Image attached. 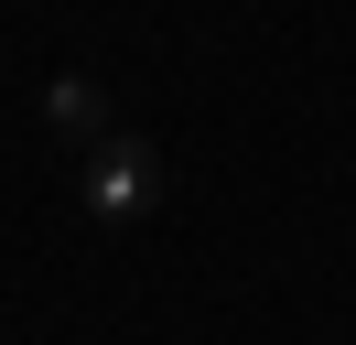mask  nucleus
Returning <instances> with one entry per match:
<instances>
[{"label":"nucleus","instance_id":"nucleus-2","mask_svg":"<svg viewBox=\"0 0 356 345\" xmlns=\"http://www.w3.org/2000/svg\"><path fill=\"white\" fill-rule=\"evenodd\" d=\"M44 119L76 129V141H108V86H97V76H54L44 86Z\"/></svg>","mask_w":356,"mask_h":345},{"label":"nucleus","instance_id":"nucleus-1","mask_svg":"<svg viewBox=\"0 0 356 345\" xmlns=\"http://www.w3.org/2000/svg\"><path fill=\"white\" fill-rule=\"evenodd\" d=\"M87 216L97 227H140V216L162 205V151L152 141H130V129H108V141H87Z\"/></svg>","mask_w":356,"mask_h":345}]
</instances>
